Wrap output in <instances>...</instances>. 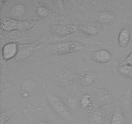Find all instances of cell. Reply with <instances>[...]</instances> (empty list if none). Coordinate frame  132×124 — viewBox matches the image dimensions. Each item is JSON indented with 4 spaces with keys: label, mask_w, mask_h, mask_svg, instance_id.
<instances>
[{
    "label": "cell",
    "mask_w": 132,
    "mask_h": 124,
    "mask_svg": "<svg viewBox=\"0 0 132 124\" xmlns=\"http://www.w3.org/2000/svg\"><path fill=\"white\" fill-rule=\"evenodd\" d=\"M83 48L84 45L79 41H64L48 45L45 52L52 55H61L81 51Z\"/></svg>",
    "instance_id": "6da1fadb"
},
{
    "label": "cell",
    "mask_w": 132,
    "mask_h": 124,
    "mask_svg": "<svg viewBox=\"0 0 132 124\" xmlns=\"http://www.w3.org/2000/svg\"><path fill=\"white\" fill-rule=\"evenodd\" d=\"M37 21V20L36 18L27 21H19L13 18L4 17L1 19L0 27L1 30L8 31V32L15 30L24 32L33 28Z\"/></svg>",
    "instance_id": "7a4b0ae2"
},
{
    "label": "cell",
    "mask_w": 132,
    "mask_h": 124,
    "mask_svg": "<svg viewBox=\"0 0 132 124\" xmlns=\"http://www.w3.org/2000/svg\"><path fill=\"white\" fill-rule=\"evenodd\" d=\"M46 93L49 104L59 116L70 122H76V119L70 112L67 105L47 90H46Z\"/></svg>",
    "instance_id": "3957f363"
},
{
    "label": "cell",
    "mask_w": 132,
    "mask_h": 124,
    "mask_svg": "<svg viewBox=\"0 0 132 124\" xmlns=\"http://www.w3.org/2000/svg\"><path fill=\"white\" fill-rule=\"evenodd\" d=\"M77 76V72L72 66H66L63 67L57 74V84L61 87L69 85L73 82Z\"/></svg>",
    "instance_id": "277c9868"
},
{
    "label": "cell",
    "mask_w": 132,
    "mask_h": 124,
    "mask_svg": "<svg viewBox=\"0 0 132 124\" xmlns=\"http://www.w3.org/2000/svg\"><path fill=\"white\" fill-rule=\"evenodd\" d=\"M78 30L77 26L72 24H55L51 25L52 33L58 36H67Z\"/></svg>",
    "instance_id": "5b68a950"
},
{
    "label": "cell",
    "mask_w": 132,
    "mask_h": 124,
    "mask_svg": "<svg viewBox=\"0 0 132 124\" xmlns=\"http://www.w3.org/2000/svg\"><path fill=\"white\" fill-rule=\"evenodd\" d=\"M77 28L81 32L90 36H96L100 34L103 30L101 25L95 23H83V24L79 25Z\"/></svg>",
    "instance_id": "8992f818"
},
{
    "label": "cell",
    "mask_w": 132,
    "mask_h": 124,
    "mask_svg": "<svg viewBox=\"0 0 132 124\" xmlns=\"http://www.w3.org/2000/svg\"><path fill=\"white\" fill-rule=\"evenodd\" d=\"M37 45L27 44L18 46V52L15 59L17 61H23L32 56L37 49Z\"/></svg>",
    "instance_id": "52a82bcc"
},
{
    "label": "cell",
    "mask_w": 132,
    "mask_h": 124,
    "mask_svg": "<svg viewBox=\"0 0 132 124\" xmlns=\"http://www.w3.org/2000/svg\"><path fill=\"white\" fill-rule=\"evenodd\" d=\"M18 46L15 42H9L4 45L1 50L3 59L8 61L15 58L18 52Z\"/></svg>",
    "instance_id": "ba28073f"
},
{
    "label": "cell",
    "mask_w": 132,
    "mask_h": 124,
    "mask_svg": "<svg viewBox=\"0 0 132 124\" xmlns=\"http://www.w3.org/2000/svg\"><path fill=\"white\" fill-rule=\"evenodd\" d=\"M108 113L103 107H98L92 113L90 117L91 124H102L106 120Z\"/></svg>",
    "instance_id": "9c48e42d"
},
{
    "label": "cell",
    "mask_w": 132,
    "mask_h": 124,
    "mask_svg": "<svg viewBox=\"0 0 132 124\" xmlns=\"http://www.w3.org/2000/svg\"><path fill=\"white\" fill-rule=\"evenodd\" d=\"M94 61L99 63H105L112 59V56L110 52L106 49H100L94 52L91 56Z\"/></svg>",
    "instance_id": "30bf717a"
},
{
    "label": "cell",
    "mask_w": 132,
    "mask_h": 124,
    "mask_svg": "<svg viewBox=\"0 0 132 124\" xmlns=\"http://www.w3.org/2000/svg\"><path fill=\"white\" fill-rule=\"evenodd\" d=\"M95 18L97 21L102 23L108 24L114 21L116 19V16L112 11H101L95 14Z\"/></svg>",
    "instance_id": "8fae6325"
},
{
    "label": "cell",
    "mask_w": 132,
    "mask_h": 124,
    "mask_svg": "<svg viewBox=\"0 0 132 124\" xmlns=\"http://www.w3.org/2000/svg\"><path fill=\"white\" fill-rule=\"evenodd\" d=\"M131 37V32L128 27L122 28L118 36L119 45L121 48H125L128 45Z\"/></svg>",
    "instance_id": "7c38bea8"
},
{
    "label": "cell",
    "mask_w": 132,
    "mask_h": 124,
    "mask_svg": "<svg viewBox=\"0 0 132 124\" xmlns=\"http://www.w3.org/2000/svg\"><path fill=\"white\" fill-rule=\"evenodd\" d=\"M80 82L85 86H89L95 82L96 76L94 73L89 72H84L79 77Z\"/></svg>",
    "instance_id": "4fadbf2b"
},
{
    "label": "cell",
    "mask_w": 132,
    "mask_h": 124,
    "mask_svg": "<svg viewBox=\"0 0 132 124\" xmlns=\"http://www.w3.org/2000/svg\"><path fill=\"white\" fill-rule=\"evenodd\" d=\"M26 12V7L23 4H17L12 8L10 14L14 17H21Z\"/></svg>",
    "instance_id": "5bb4252c"
},
{
    "label": "cell",
    "mask_w": 132,
    "mask_h": 124,
    "mask_svg": "<svg viewBox=\"0 0 132 124\" xmlns=\"http://www.w3.org/2000/svg\"><path fill=\"white\" fill-rule=\"evenodd\" d=\"M119 71L125 77L132 79V66L125 63H120Z\"/></svg>",
    "instance_id": "9a60e30c"
},
{
    "label": "cell",
    "mask_w": 132,
    "mask_h": 124,
    "mask_svg": "<svg viewBox=\"0 0 132 124\" xmlns=\"http://www.w3.org/2000/svg\"><path fill=\"white\" fill-rule=\"evenodd\" d=\"M36 86H37V82L35 80H34L33 79H28L23 83L22 85V89L24 90V92L29 93V92L34 90Z\"/></svg>",
    "instance_id": "2e32d148"
},
{
    "label": "cell",
    "mask_w": 132,
    "mask_h": 124,
    "mask_svg": "<svg viewBox=\"0 0 132 124\" xmlns=\"http://www.w3.org/2000/svg\"><path fill=\"white\" fill-rule=\"evenodd\" d=\"M122 103L125 108L130 109L132 106V93L131 90L129 89L124 94L122 99Z\"/></svg>",
    "instance_id": "e0dca14e"
},
{
    "label": "cell",
    "mask_w": 132,
    "mask_h": 124,
    "mask_svg": "<svg viewBox=\"0 0 132 124\" xmlns=\"http://www.w3.org/2000/svg\"><path fill=\"white\" fill-rule=\"evenodd\" d=\"M80 104L83 109H88L92 104V96L89 94H85L82 95L80 100Z\"/></svg>",
    "instance_id": "ac0fdd59"
},
{
    "label": "cell",
    "mask_w": 132,
    "mask_h": 124,
    "mask_svg": "<svg viewBox=\"0 0 132 124\" xmlns=\"http://www.w3.org/2000/svg\"><path fill=\"white\" fill-rule=\"evenodd\" d=\"M125 118L123 114L119 112H116L112 116L110 124H125Z\"/></svg>",
    "instance_id": "d6986e66"
},
{
    "label": "cell",
    "mask_w": 132,
    "mask_h": 124,
    "mask_svg": "<svg viewBox=\"0 0 132 124\" xmlns=\"http://www.w3.org/2000/svg\"><path fill=\"white\" fill-rule=\"evenodd\" d=\"M15 112V109H10L8 111H5V112H1V121H0V124H6L8 121H9L12 115L14 114Z\"/></svg>",
    "instance_id": "ffe728a7"
},
{
    "label": "cell",
    "mask_w": 132,
    "mask_h": 124,
    "mask_svg": "<svg viewBox=\"0 0 132 124\" xmlns=\"http://www.w3.org/2000/svg\"><path fill=\"white\" fill-rule=\"evenodd\" d=\"M37 16L41 18H46L49 14V10L48 8L44 6H39L36 10Z\"/></svg>",
    "instance_id": "44dd1931"
},
{
    "label": "cell",
    "mask_w": 132,
    "mask_h": 124,
    "mask_svg": "<svg viewBox=\"0 0 132 124\" xmlns=\"http://www.w3.org/2000/svg\"><path fill=\"white\" fill-rule=\"evenodd\" d=\"M125 63V64H127L129 65L132 66V52L130 53V54H128L127 56V57L125 59L123 63Z\"/></svg>",
    "instance_id": "7402d4cb"
},
{
    "label": "cell",
    "mask_w": 132,
    "mask_h": 124,
    "mask_svg": "<svg viewBox=\"0 0 132 124\" xmlns=\"http://www.w3.org/2000/svg\"><path fill=\"white\" fill-rule=\"evenodd\" d=\"M68 105H69L70 107H71V108H73L75 109V107L76 106V102H75L74 99H72V98H70L68 101Z\"/></svg>",
    "instance_id": "603a6c76"
},
{
    "label": "cell",
    "mask_w": 132,
    "mask_h": 124,
    "mask_svg": "<svg viewBox=\"0 0 132 124\" xmlns=\"http://www.w3.org/2000/svg\"><path fill=\"white\" fill-rule=\"evenodd\" d=\"M28 96H29V93L28 92H24V93L23 94V96L24 97V98H27V97H28Z\"/></svg>",
    "instance_id": "cb8c5ba5"
},
{
    "label": "cell",
    "mask_w": 132,
    "mask_h": 124,
    "mask_svg": "<svg viewBox=\"0 0 132 124\" xmlns=\"http://www.w3.org/2000/svg\"><path fill=\"white\" fill-rule=\"evenodd\" d=\"M38 124H52V123H51L48 122V121H41V122H40L39 123H38Z\"/></svg>",
    "instance_id": "d4e9b609"
},
{
    "label": "cell",
    "mask_w": 132,
    "mask_h": 124,
    "mask_svg": "<svg viewBox=\"0 0 132 124\" xmlns=\"http://www.w3.org/2000/svg\"><path fill=\"white\" fill-rule=\"evenodd\" d=\"M5 3V1H2V0H1V1H0V6H1V8H0V9H2L3 6V3Z\"/></svg>",
    "instance_id": "484cf974"
}]
</instances>
